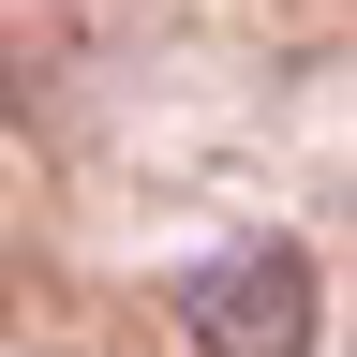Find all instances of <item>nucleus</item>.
<instances>
[{
    "label": "nucleus",
    "instance_id": "1",
    "mask_svg": "<svg viewBox=\"0 0 357 357\" xmlns=\"http://www.w3.org/2000/svg\"><path fill=\"white\" fill-rule=\"evenodd\" d=\"M312 328H328V283H312L298 238H238L178 283V342L194 357H312Z\"/></svg>",
    "mask_w": 357,
    "mask_h": 357
}]
</instances>
